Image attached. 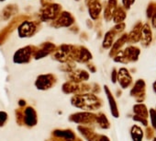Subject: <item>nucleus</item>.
I'll list each match as a JSON object with an SVG mask.
<instances>
[{
  "mask_svg": "<svg viewBox=\"0 0 156 141\" xmlns=\"http://www.w3.org/2000/svg\"><path fill=\"white\" fill-rule=\"evenodd\" d=\"M129 95L135 99L137 103H142L146 99V82L144 80L140 79L135 81L130 89Z\"/></svg>",
  "mask_w": 156,
  "mask_h": 141,
  "instance_id": "1",
  "label": "nucleus"
},
{
  "mask_svg": "<svg viewBox=\"0 0 156 141\" xmlns=\"http://www.w3.org/2000/svg\"><path fill=\"white\" fill-rule=\"evenodd\" d=\"M117 81L119 82V86L121 89H128L129 87L131 86L133 80H132V77L129 73V70L126 67H121L119 72H118V80Z\"/></svg>",
  "mask_w": 156,
  "mask_h": 141,
  "instance_id": "2",
  "label": "nucleus"
},
{
  "mask_svg": "<svg viewBox=\"0 0 156 141\" xmlns=\"http://www.w3.org/2000/svg\"><path fill=\"white\" fill-rule=\"evenodd\" d=\"M140 43L141 46L144 48H147L151 45L152 43V32H151V28L148 22H145L142 24L141 28V32H140Z\"/></svg>",
  "mask_w": 156,
  "mask_h": 141,
  "instance_id": "3",
  "label": "nucleus"
},
{
  "mask_svg": "<svg viewBox=\"0 0 156 141\" xmlns=\"http://www.w3.org/2000/svg\"><path fill=\"white\" fill-rule=\"evenodd\" d=\"M121 52L128 63L137 62L140 54V49L135 45H129L127 48H125V50H121Z\"/></svg>",
  "mask_w": 156,
  "mask_h": 141,
  "instance_id": "4",
  "label": "nucleus"
},
{
  "mask_svg": "<svg viewBox=\"0 0 156 141\" xmlns=\"http://www.w3.org/2000/svg\"><path fill=\"white\" fill-rule=\"evenodd\" d=\"M142 24L143 23L141 21H139L133 26L132 30L128 34V40H127L128 43L134 44V43H137L140 41V32H141Z\"/></svg>",
  "mask_w": 156,
  "mask_h": 141,
  "instance_id": "5",
  "label": "nucleus"
},
{
  "mask_svg": "<svg viewBox=\"0 0 156 141\" xmlns=\"http://www.w3.org/2000/svg\"><path fill=\"white\" fill-rule=\"evenodd\" d=\"M104 90H105V92H106V95H107V98L108 101V104L110 107V112H111L112 116L115 118H119V112L118 105H117V102H116V100H115L113 94L111 93V91L108 86H105Z\"/></svg>",
  "mask_w": 156,
  "mask_h": 141,
  "instance_id": "6",
  "label": "nucleus"
},
{
  "mask_svg": "<svg viewBox=\"0 0 156 141\" xmlns=\"http://www.w3.org/2000/svg\"><path fill=\"white\" fill-rule=\"evenodd\" d=\"M127 40H128V34H123L120 38H119L111 46V50H110V56L114 57L118 53H119L121 51V48L124 46L125 43H127Z\"/></svg>",
  "mask_w": 156,
  "mask_h": 141,
  "instance_id": "7",
  "label": "nucleus"
},
{
  "mask_svg": "<svg viewBox=\"0 0 156 141\" xmlns=\"http://www.w3.org/2000/svg\"><path fill=\"white\" fill-rule=\"evenodd\" d=\"M132 111H133V114L145 118V119H149V109L147 108L145 103H136L133 105L132 107Z\"/></svg>",
  "mask_w": 156,
  "mask_h": 141,
  "instance_id": "8",
  "label": "nucleus"
},
{
  "mask_svg": "<svg viewBox=\"0 0 156 141\" xmlns=\"http://www.w3.org/2000/svg\"><path fill=\"white\" fill-rule=\"evenodd\" d=\"M130 136L132 141H142L144 137V131L143 129L138 125V124H133L130 128Z\"/></svg>",
  "mask_w": 156,
  "mask_h": 141,
  "instance_id": "9",
  "label": "nucleus"
},
{
  "mask_svg": "<svg viewBox=\"0 0 156 141\" xmlns=\"http://www.w3.org/2000/svg\"><path fill=\"white\" fill-rule=\"evenodd\" d=\"M118 4V1L117 0H109L108 1V7L105 10V18L107 20H110L112 18H113V15L117 9V5Z\"/></svg>",
  "mask_w": 156,
  "mask_h": 141,
  "instance_id": "10",
  "label": "nucleus"
},
{
  "mask_svg": "<svg viewBox=\"0 0 156 141\" xmlns=\"http://www.w3.org/2000/svg\"><path fill=\"white\" fill-rule=\"evenodd\" d=\"M127 17V14H126V11L124 10V8L122 7H119L117 8L114 15H113V20H114V22L119 24V23H122L125 19Z\"/></svg>",
  "mask_w": 156,
  "mask_h": 141,
  "instance_id": "11",
  "label": "nucleus"
},
{
  "mask_svg": "<svg viewBox=\"0 0 156 141\" xmlns=\"http://www.w3.org/2000/svg\"><path fill=\"white\" fill-rule=\"evenodd\" d=\"M116 34L117 33L113 30H111L106 33L105 38H104V42H103V46L105 48H109L112 46V44L114 43V39H115Z\"/></svg>",
  "mask_w": 156,
  "mask_h": 141,
  "instance_id": "12",
  "label": "nucleus"
},
{
  "mask_svg": "<svg viewBox=\"0 0 156 141\" xmlns=\"http://www.w3.org/2000/svg\"><path fill=\"white\" fill-rule=\"evenodd\" d=\"M96 120H97L98 124H99V126H100L101 128H103V129H108V128H109V126H110L109 121L108 120L107 116H106L104 113H100L98 115H97Z\"/></svg>",
  "mask_w": 156,
  "mask_h": 141,
  "instance_id": "13",
  "label": "nucleus"
},
{
  "mask_svg": "<svg viewBox=\"0 0 156 141\" xmlns=\"http://www.w3.org/2000/svg\"><path fill=\"white\" fill-rule=\"evenodd\" d=\"M25 121L30 125H33L36 124V113L32 108H28V110L26 111Z\"/></svg>",
  "mask_w": 156,
  "mask_h": 141,
  "instance_id": "14",
  "label": "nucleus"
},
{
  "mask_svg": "<svg viewBox=\"0 0 156 141\" xmlns=\"http://www.w3.org/2000/svg\"><path fill=\"white\" fill-rule=\"evenodd\" d=\"M36 85H37L38 89L44 90V89L49 88L51 86V80L48 79V76L47 77L46 76H41L40 78H38Z\"/></svg>",
  "mask_w": 156,
  "mask_h": 141,
  "instance_id": "15",
  "label": "nucleus"
},
{
  "mask_svg": "<svg viewBox=\"0 0 156 141\" xmlns=\"http://www.w3.org/2000/svg\"><path fill=\"white\" fill-rule=\"evenodd\" d=\"M156 14V2L152 1V2H150L148 4V7H147V9H146V16L148 19L151 20V18Z\"/></svg>",
  "mask_w": 156,
  "mask_h": 141,
  "instance_id": "16",
  "label": "nucleus"
},
{
  "mask_svg": "<svg viewBox=\"0 0 156 141\" xmlns=\"http://www.w3.org/2000/svg\"><path fill=\"white\" fill-rule=\"evenodd\" d=\"M149 118L151 122V126L156 130V109L155 108H150L149 109Z\"/></svg>",
  "mask_w": 156,
  "mask_h": 141,
  "instance_id": "17",
  "label": "nucleus"
},
{
  "mask_svg": "<svg viewBox=\"0 0 156 141\" xmlns=\"http://www.w3.org/2000/svg\"><path fill=\"white\" fill-rule=\"evenodd\" d=\"M154 129L151 126H146L145 127V132H144V135L145 138L147 140H152V138L154 137Z\"/></svg>",
  "mask_w": 156,
  "mask_h": 141,
  "instance_id": "18",
  "label": "nucleus"
},
{
  "mask_svg": "<svg viewBox=\"0 0 156 141\" xmlns=\"http://www.w3.org/2000/svg\"><path fill=\"white\" fill-rule=\"evenodd\" d=\"M132 120H133L134 122H137V123L141 124V125L144 126V127H146V126L149 125V120H148V119H145V118H142V117H140V116H137V115H134V114H133Z\"/></svg>",
  "mask_w": 156,
  "mask_h": 141,
  "instance_id": "19",
  "label": "nucleus"
},
{
  "mask_svg": "<svg viewBox=\"0 0 156 141\" xmlns=\"http://www.w3.org/2000/svg\"><path fill=\"white\" fill-rule=\"evenodd\" d=\"M135 0H122V5L125 9H129L130 7L134 4Z\"/></svg>",
  "mask_w": 156,
  "mask_h": 141,
  "instance_id": "20",
  "label": "nucleus"
},
{
  "mask_svg": "<svg viewBox=\"0 0 156 141\" xmlns=\"http://www.w3.org/2000/svg\"><path fill=\"white\" fill-rule=\"evenodd\" d=\"M125 27H126V25H125V23H124V22H122V23H119V24H117V25L114 27L113 31H114L116 33H117V32H121L122 31H124Z\"/></svg>",
  "mask_w": 156,
  "mask_h": 141,
  "instance_id": "21",
  "label": "nucleus"
},
{
  "mask_svg": "<svg viewBox=\"0 0 156 141\" xmlns=\"http://www.w3.org/2000/svg\"><path fill=\"white\" fill-rule=\"evenodd\" d=\"M117 80H118V70L116 68H113L112 73H111V81H112V83L115 84L117 82Z\"/></svg>",
  "mask_w": 156,
  "mask_h": 141,
  "instance_id": "22",
  "label": "nucleus"
},
{
  "mask_svg": "<svg viewBox=\"0 0 156 141\" xmlns=\"http://www.w3.org/2000/svg\"><path fill=\"white\" fill-rule=\"evenodd\" d=\"M8 115L6 113L4 112H0V125H3L5 124V122L7 121Z\"/></svg>",
  "mask_w": 156,
  "mask_h": 141,
  "instance_id": "23",
  "label": "nucleus"
},
{
  "mask_svg": "<svg viewBox=\"0 0 156 141\" xmlns=\"http://www.w3.org/2000/svg\"><path fill=\"white\" fill-rule=\"evenodd\" d=\"M152 27V29L156 30V14H154L151 18V25Z\"/></svg>",
  "mask_w": 156,
  "mask_h": 141,
  "instance_id": "24",
  "label": "nucleus"
},
{
  "mask_svg": "<svg viewBox=\"0 0 156 141\" xmlns=\"http://www.w3.org/2000/svg\"><path fill=\"white\" fill-rule=\"evenodd\" d=\"M98 141H110V140L106 135H99L98 138Z\"/></svg>",
  "mask_w": 156,
  "mask_h": 141,
  "instance_id": "25",
  "label": "nucleus"
},
{
  "mask_svg": "<svg viewBox=\"0 0 156 141\" xmlns=\"http://www.w3.org/2000/svg\"><path fill=\"white\" fill-rule=\"evenodd\" d=\"M152 90H153V92L156 94V80L152 83Z\"/></svg>",
  "mask_w": 156,
  "mask_h": 141,
  "instance_id": "26",
  "label": "nucleus"
},
{
  "mask_svg": "<svg viewBox=\"0 0 156 141\" xmlns=\"http://www.w3.org/2000/svg\"><path fill=\"white\" fill-rule=\"evenodd\" d=\"M151 141H156V136H154L153 138H152V140Z\"/></svg>",
  "mask_w": 156,
  "mask_h": 141,
  "instance_id": "27",
  "label": "nucleus"
}]
</instances>
